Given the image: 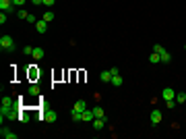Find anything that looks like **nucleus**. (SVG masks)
I'll return each mask as SVG.
<instances>
[{"label": "nucleus", "instance_id": "nucleus-1", "mask_svg": "<svg viewBox=\"0 0 186 139\" xmlns=\"http://www.w3.org/2000/svg\"><path fill=\"white\" fill-rule=\"evenodd\" d=\"M21 110L23 108H19V102L17 100H13L10 96H4L2 98V108H0V118L4 120V118H19Z\"/></svg>", "mask_w": 186, "mask_h": 139}, {"label": "nucleus", "instance_id": "nucleus-2", "mask_svg": "<svg viewBox=\"0 0 186 139\" xmlns=\"http://www.w3.org/2000/svg\"><path fill=\"white\" fill-rule=\"evenodd\" d=\"M0 48L4 50V52H14L17 50V44H14V40L10 35H2L0 37Z\"/></svg>", "mask_w": 186, "mask_h": 139}, {"label": "nucleus", "instance_id": "nucleus-3", "mask_svg": "<svg viewBox=\"0 0 186 139\" xmlns=\"http://www.w3.org/2000/svg\"><path fill=\"white\" fill-rule=\"evenodd\" d=\"M0 8L4 11V13H14L17 7L13 4V0H0Z\"/></svg>", "mask_w": 186, "mask_h": 139}, {"label": "nucleus", "instance_id": "nucleus-4", "mask_svg": "<svg viewBox=\"0 0 186 139\" xmlns=\"http://www.w3.org/2000/svg\"><path fill=\"white\" fill-rule=\"evenodd\" d=\"M41 118H43V120H48V123H54L56 118H58V114H56V110H50V108H46V110L41 112Z\"/></svg>", "mask_w": 186, "mask_h": 139}, {"label": "nucleus", "instance_id": "nucleus-5", "mask_svg": "<svg viewBox=\"0 0 186 139\" xmlns=\"http://www.w3.org/2000/svg\"><path fill=\"white\" fill-rule=\"evenodd\" d=\"M0 135H2L4 139H17V133H13L10 129H6V127H2V129H0Z\"/></svg>", "mask_w": 186, "mask_h": 139}, {"label": "nucleus", "instance_id": "nucleus-6", "mask_svg": "<svg viewBox=\"0 0 186 139\" xmlns=\"http://www.w3.org/2000/svg\"><path fill=\"white\" fill-rule=\"evenodd\" d=\"M161 96H163V100H176V91H174L172 87H165V89L161 91Z\"/></svg>", "mask_w": 186, "mask_h": 139}, {"label": "nucleus", "instance_id": "nucleus-7", "mask_svg": "<svg viewBox=\"0 0 186 139\" xmlns=\"http://www.w3.org/2000/svg\"><path fill=\"white\" fill-rule=\"evenodd\" d=\"M161 118H163V114H161V112H159V110H153L151 112V125H159V123H161Z\"/></svg>", "mask_w": 186, "mask_h": 139}, {"label": "nucleus", "instance_id": "nucleus-8", "mask_svg": "<svg viewBox=\"0 0 186 139\" xmlns=\"http://www.w3.org/2000/svg\"><path fill=\"white\" fill-rule=\"evenodd\" d=\"M83 120H85V123H93V120H95V112L87 108V110L83 112Z\"/></svg>", "mask_w": 186, "mask_h": 139}, {"label": "nucleus", "instance_id": "nucleus-9", "mask_svg": "<svg viewBox=\"0 0 186 139\" xmlns=\"http://www.w3.org/2000/svg\"><path fill=\"white\" fill-rule=\"evenodd\" d=\"M35 29H37L39 33H46V31H48V21H43V19H39V21L35 23Z\"/></svg>", "mask_w": 186, "mask_h": 139}, {"label": "nucleus", "instance_id": "nucleus-10", "mask_svg": "<svg viewBox=\"0 0 186 139\" xmlns=\"http://www.w3.org/2000/svg\"><path fill=\"white\" fill-rule=\"evenodd\" d=\"M75 110L83 114V112L87 110V102H85V100H76V102H75Z\"/></svg>", "mask_w": 186, "mask_h": 139}, {"label": "nucleus", "instance_id": "nucleus-11", "mask_svg": "<svg viewBox=\"0 0 186 139\" xmlns=\"http://www.w3.org/2000/svg\"><path fill=\"white\" fill-rule=\"evenodd\" d=\"M99 79H101L103 83H110L112 81V71L108 69V71H101V73H99Z\"/></svg>", "mask_w": 186, "mask_h": 139}, {"label": "nucleus", "instance_id": "nucleus-12", "mask_svg": "<svg viewBox=\"0 0 186 139\" xmlns=\"http://www.w3.org/2000/svg\"><path fill=\"white\" fill-rule=\"evenodd\" d=\"M105 120H108V118H95V120H93V129H95V131H101L103 125H105Z\"/></svg>", "mask_w": 186, "mask_h": 139}, {"label": "nucleus", "instance_id": "nucleus-13", "mask_svg": "<svg viewBox=\"0 0 186 139\" xmlns=\"http://www.w3.org/2000/svg\"><path fill=\"white\" fill-rule=\"evenodd\" d=\"M41 89H39V85H29L27 87V96H39Z\"/></svg>", "mask_w": 186, "mask_h": 139}, {"label": "nucleus", "instance_id": "nucleus-14", "mask_svg": "<svg viewBox=\"0 0 186 139\" xmlns=\"http://www.w3.org/2000/svg\"><path fill=\"white\" fill-rule=\"evenodd\" d=\"M114 87H120L122 85V77H120V73H116V75H112V81H110Z\"/></svg>", "mask_w": 186, "mask_h": 139}, {"label": "nucleus", "instance_id": "nucleus-15", "mask_svg": "<svg viewBox=\"0 0 186 139\" xmlns=\"http://www.w3.org/2000/svg\"><path fill=\"white\" fill-rule=\"evenodd\" d=\"M43 56H46V52H43V48H35V50H33V58H35V60H41Z\"/></svg>", "mask_w": 186, "mask_h": 139}, {"label": "nucleus", "instance_id": "nucleus-16", "mask_svg": "<svg viewBox=\"0 0 186 139\" xmlns=\"http://www.w3.org/2000/svg\"><path fill=\"white\" fill-rule=\"evenodd\" d=\"M93 112H95V118H108V116H105V112H103V108H101V106H95V108H93Z\"/></svg>", "mask_w": 186, "mask_h": 139}, {"label": "nucleus", "instance_id": "nucleus-17", "mask_svg": "<svg viewBox=\"0 0 186 139\" xmlns=\"http://www.w3.org/2000/svg\"><path fill=\"white\" fill-rule=\"evenodd\" d=\"M149 63H151V64H157V63H161V56H159L157 52H151V56H149Z\"/></svg>", "mask_w": 186, "mask_h": 139}, {"label": "nucleus", "instance_id": "nucleus-18", "mask_svg": "<svg viewBox=\"0 0 186 139\" xmlns=\"http://www.w3.org/2000/svg\"><path fill=\"white\" fill-rule=\"evenodd\" d=\"M70 118H72L75 123H79V120H83V114H81V112H76L75 108H72V110H70Z\"/></svg>", "mask_w": 186, "mask_h": 139}, {"label": "nucleus", "instance_id": "nucleus-19", "mask_svg": "<svg viewBox=\"0 0 186 139\" xmlns=\"http://www.w3.org/2000/svg\"><path fill=\"white\" fill-rule=\"evenodd\" d=\"M186 102V93L184 91H178V93H176V104H184Z\"/></svg>", "mask_w": 186, "mask_h": 139}, {"label": "nucleus", "instance_id": "nucleus-20", "mask_svg": "<svg viewBox=\"0 0 186 139\" xmlns=\"http://www.w3.org/2000/svg\"><path fill=\"white\" fill-rule=\"evenodd\" d=\"M19 120H21V123H29V112H27V110H21Z\"/></svg>", "mask_w": 186, "mask_h": 139}, {"label": "nucleus", "instance_id": "nucleus-21", "mask_svg": "<svg viewBox=\"0 0 186 139\" xmlns=\"http://www.w3.org/2000/svg\"><path fill=\"white\" fill-rule=\"evenodd\" d=\"M159 56H161V63H165V64H167L170 60H172V56H170V52H167V50H165V52H161Z\"/></svg>", "mask_w": 186, "mask_h": 139}, {"label": "nucleus", "instance_id": "nucleus-22", "mask_svg": "<svg viewBox=\"0 0 186 139\" xmlns=\"http://www.w3.org/2000/svg\"><path fill=\"white\" fill-rule=\"evenodd\" d=\"M41 19H43V21H48V23H50V21H54V13H52V11H46Z\"/></svg>", "mask_w": 186, "mask_h": 139}, {"label": "nucleus", "instance_id": "nucleus-23", "mask_svg": "<svg viewBox=\"0 0 186 139\" xmlns=\"http://www.w3.org/2000/svg\"><path fill=\"white\" fill-rule=\"evenodd\" d=\"M27 15H29V13H27V11H25L23 7H21L19 11H17V17H19V19H27Z\"/></svg>", "mask_w": 186, "mask_h": 139}, {"label": "nucleus", "instance_id": "nucleus-24", "mask_svg": "<svg viewBox=\"0 0 186 139\" xmlns=\"http://www.w3.org/2000/svg\"><path fill=\"white\" fill-rule=\"evenodd\" d=\"M33 50L35 48H31V46H25V48H23V54L25 56H33Z\"/></svg>", "mask_w": 186, "mask_h": 139}, {"label": "nucleus", "instance_id": "nucleus-25", "mask_svg": "<svg viewBox=\"0 0 186 139\" xmlns=\"http://www.w3.org/2000/svg\"><path fill=\"white\" fill-rule=\"evenodd\" d=\"M153 52H157V54H161V52H165V48L161 46V44H155V46H153Z\"/></svg>", "mask_w": 186, "mask_h": 139}, {"label": "nucleus", "instance_id": "nucleus-26", "mask_svg": "<svg viewBox=\"0 0 186 139\" xmlns=\"http://www.w3.org/2000/svg\"><path fill=\"white\" fill-rule=\"evenodd\" d=\"M29 75H31V79L39 77V71H35V64H31V71H29Z\"/></svg>", "mask_w": 186, "mask_h": 139}, {"label": "nucleus", "instance_id": "nucleus-27", "mask_svg": "<svg viewBox=\"0 0 186 139\" xmlns=\"http://www.w3.org/2000/svg\"><path fill=\"white\" fill-rule=\"evenodd\" d=\"M25 21H27V23H37V17H35L33 13H29V15H27V19H25Z\"/></svg>", "mask_w": 186, "mask_h": 139}, {"label": "nucleus", "instance_id": "nucleus-28", "mask_svg": "<svg viewBox=\"0 0 186 139\" xmlns=\"http://www.w3.org/2000/svg\"><path fill=\"white\" fill-rule=\"evenodd\" d=\"M165 104H167L170 110H174V108H176V100H165Z\"/></svg>", "mask_w": 186, "mask_h": 139}, {"label": "nucleus", "instance_id": "nucleus-29", "mask_svg": "<svg viewBox=\"0 0 186 139\" xmlns=\"http://www.w3.org/2000/svg\"><path fill=\"white\" fill-rule=\"evenodd\" d=\"M54 2H56V0H43V7L52 8V7H54Z\"/></svg>", "mask_w": 186, "mask_h": 139}, {"label": "nucleus", "instance_id": "nucleus-30", "mask_svg": "<svg viewBox=\"0 0 186 139\" xmlns=\"http://www.w3.org/2000/svg\"><path fill=\"white\" fill-rule=\"evenodd\" d=\"M25 2H27V0H13V4H14V7H23Z\"/></svg>", "mask_w": 186, "mask_h": 139}, {"label": "nucleus", "instance_id": "nucleus-31", "mask_svg": "<svg viewBox=\"0 0 186 139\" xmlns=\"http://www.w3.org/2000/svg\"><path fill=\"white\" fill-rule=\"evenodd\" d=\"M0 23H2V25L6 23V13H4V11H2V15H0Z\"/></svg>", "mask_w": 186, "mask_h": 139}, {"label": "nucleus", "instance_id": "nucleus-32", "mask_svg": "<svg viewBox=\"0 0 186 139\" xmlns=\"http://www.w3.org/2000/svg\"><path fill=\"white\" fill-rule=\"evenodd\" d=\"M31 4H35V7H39V4H43V0H31Z\"/></svg>", "mask_w": 186, "mask_h": 139}, {"label": "nucleus", "instance_id": "nucleus-33", "mask_svg": "<svg viewBox=\"0 0 186 139\" xmlns=\"http://www.w3.org/2000/svg\"><path fill=\"white\" fill-rule=\"evenodd\" d=\"M184 50H186V46H184Z\"/></svg>", "mask_w": 186, "mask_h": 139}]
</instances>
